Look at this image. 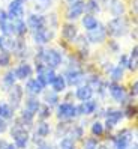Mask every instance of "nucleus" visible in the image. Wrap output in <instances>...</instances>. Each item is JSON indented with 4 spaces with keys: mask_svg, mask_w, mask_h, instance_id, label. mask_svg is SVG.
<instances>
[{
    "mask_svg": "<svg viewBox=\"0 0 138 149\" xmlns=\"http://www.w3.org/2000/svg\"><path fill=\"white\" fill-rule=\"evenodd\" d=\"M60 35H62V39L66 44H74L77 36H78V27L75 26V23L68 21L65 24H62V30H60Z\"/></svg>",
    "mask_w": 138,
    "mask_h": 149,
    "instance_id": "nucleus-13",
    "label": "nucleus"
},
{
    "mask_svg": "<svg viewBox=\"0 0 138 149\" xmlns=\"http://www.w3.org/2000/svg\"><path fill=\"white\" fill-rule=\"evenodd\" d=\"M54 30L53 29H50V27H42L39 30H34L32 32V39L33 42L36 44V45L39 47H44L47 45V44H50L51 41L54 39Z\"/></svg>",
    "mask_w": 138,
    "mask_h": 149,
    "instance_id": "nucleus-8",
    "label": "nucleus"
},
{
    "mask_svg": "<svg viewBox=\"0 0 138 149\" xmlns=\"http://www.w3.org/2000/svg\"><path fill=\"white\" fill-rule=\"evenodd\" d=\"M107 92L111 96V100L114 102L120 104V106H126L129 102H135L128 96V87L123 86L122 83H108L107 84Z\"/></svg>",
    "mask_w": 138,
    "mask_h": 149,
    "instance_id": "nucleus-2",
    "label": "nucleus"
},
{
    "mask_svg": "<svg viewBox=\"0 0 138 149\" xmlns=\"http://www.w3.org/2000/svg\"><path fill=\"white\" fill-rule=\"evenodd\" d=\"M36 149H54V148H53V146H51L50 143H47V142H45V143H42V145H39V146H36Z\"/></svg>",
    "mask_w": 138,
    "mask_h": 149,
    "instance_id": "nucleus-42",
    "label": "nucleus"
},
{
    "mask_svg": "<svg viewBox=\"0 0 138 149\" xmlns=\"http://www.w3.org/2000/svg\"><path fill=\"white\" fill-rule=\"evenodd\" d=\"M137 92H138V81L134 80V81H131V84H129L128 96H129L131 100H137Z\"/></svg>",
    "mask_w": 138,
    "mask_h": 149,
    "instance_id": "nucleus-37",
    "label": "nucleus"
},
{
    "mask_svg": "<svg viewBox=\"0 0 138 149\" xmlns=\"http://www.w3.org/2000/svg\"><path fill=\"white\" fill-rule=\"evenodd\" d=\"M63 77H65L66 84L69 87V86H80V84L86 83V77H87V74H86V71L83 68H69L68 66Z\"/></svg>",
    "mask_w": 138,
    "mask_h": 149,
    "instance_id": "nucleus-6",
    "label": "nucleus"
},
{
    "mask_svg": "<svg viewBox=\"0 0 138 149\" xmlns=\"http://www.w3.org/2000/svg\"><path fill=\"white\" fill-rule=\"evenodd\" d=\"M81 24H83V27L86 29V32H89V30H92V29L96 27V26L99 24V21H98V18H96L95 15L86 14V15L81 17Z\"/></svg>",
    "mask_w": 138,
    "mask_h": 149,
    "instance_id": "nucleus-25",
    "label": "nucleus"
},
{
    "mask_svg": "<svg viewBox=\"0 0 138 149\" xmlns=\"http://www.w3.org/2000/svg\"><path fill=\"white\" fill-rule=\"evenodd\" d=\"M15 119V124L11 127V137H12V143L15 145L17 149H27L29 143H30V130L26 128L24 125H21L18 120Z\"/></svg>",
    "mask_w": 138,
    "mask_h": 149,
    "instance_id": "nucleus-1",
    "label": "nucleus"
},
{
    "mask_svg": "<svg viewBox=\"0 0 138 149\" xmlns=\"http://www.w3.org/2000/svg\"><path fill=\"white\" fill-rule=\"evenodd\" d=\"M0 149H17L12 142H8L5 139H0Z\"/></svg>",
    "mask_w": 138,
    "mask_h": 149,
    "instance_id": "nucleus-38",
    "label": "nucleus"
},
{
    "mask_svg": "<svg viewBox=\"0 0 138 149\" xmlns=\"http://www.w3.org/2000/svg\"><path fill=\"white\" fill-rule=\"evenodd\" d=\"M65 137L72 139L74 142H77V140H83V137H84V128H83V125H72V124H69Z\"/></svg>",
    "mask_w": 138,
    "mask_h": 149,
    "instance_id": "nucleus-23",
    "label": "nucleus"
},
{
    "mask_svg": "<svg viewBox=\"0 0 138 149\" xmlns=\"http://www.w3.org/2000/svg\"><path fill=\"white\" fill-rule=\"evenodd\" d=\"M24 98V89H23V86L17 83L15 86H12L9 91H8V100H9V106L17 111L21 106H23V100Z\"/></svg>",
    "mask_w": 138,
    "mask_h": 149,
    "instance_id": "nucleus-7",
    "label": "nucleus"
},
{
    "mask_svg": "<svg viewBox=\"0 0 138 149\" xmlns=\"http://www.w3.org/2000/svg\"><path fill=\"white\" fill-rule=\"evenodd\" d=\"M84 12H87L90 15H95V14L101 12L99 0H87V2H84Z\"/></svg>",
    "mask_w": 138,
    "mask_h": 149,
    "instance_id": "nucleus-30",
    "label": "nucleus"
},
{
    "mask_svg": "<svg viewBox=\"0 0 138 149\" xmlns=\"http://www.w3.org/2000/svg\"><path fill=\"white\" fill-rule=\"evenodd\" d=\"M23 89H24V93H27L29 96H39L45 91V87L38 81L36 77H32L29 80H26V84L23 86Z\"/></svg>",
    "mask_w": 138,
    "mask_h": 149,
    "instance_id": "nucleus-15",
    "label": "nucleus"
},
{
    "mask_svg": "<svg viewBox=\"0 0 138 149\" xmlns=\"http://www.w3.org/2000/svg\"><path fill=\"white\" fill-rule=\"evenodd\" d=\"M0 118L5 120H12L15 118V110L8 102H0Z\"/></svg>",
    "mask_w": 138,
    "mask_h": 149,
    "instance_id": "nucleus-26",
    "label": "nucleus"
},
{
    "mask_svg": "<svg viewBox=\"0 0 138 149\" xmlns=\"http://www.w3.org/2000/svg\"><path fill=\"white\" fill-rule=\"evenodd\" d=\"M56 116L59 122H71L74 119L78 118L77 113V106L74 102H59L57 104V110H56Z\"/></svg>",
    "mask_w": 138,
    "mask_h": 149,
    "instance_id": "nucleus-4",
    "label": "nucleus"
},
{
    "mask_svg": "<svg viewBox=\"0 0 138 149\" xmlns=\"http://www.w3.org/2000/svg\"><path fill=\"white\" fill-rule=\"evenodd\" d=\"M3 38H5V36H2V35H0V50H2V44H3Z\"/></svg>",
    "mask_w": 138,
    "mask_h": 149,
    "instance_id": "nucleus-45",
    "label": "nucleus"
},
{
    "mask_svg": "<svg viewBox=\"0 0 138 149\" xmlns=\"http://www.w3.org/2000/svg\"><path fill=\"white\" fill-rule=\"evenodd\" d=\"M93 95H95V92H93V89H92L87 83H83V84H80V86H77V91H75V93H74V96H75V98L78 100L80 102L92 100Z\"/></svg>",
    "mask_w": 138,
    "mask_h": 149,
    "instance_id": "nucleus-17",
    "label": "nucleus"
},
{
    "mask_svg": "<svg viewBox=\"0 0 138 149\" xmlns=\"http://www.w3.org/2000/svg\"><path fill=\"white\" fill-rule=\"evenodd\" d=\"M8 130H9V122H8V120H5V119H2V118H0V134H3V133H6Z\"/></svg>",
    "mask_w": 138,
    "mask_h": 149,
    "instance_id": "nucleus-40",
    "label": "nucleus"
},
{
    "mask_svg": "<svg viewBox=\"0 0 138 149\" xmlns=\"http://www.w3.org/2000/svg\"><path fill=\"white\" fill-rule=\"evenodd\" d=\"M131 9L134 11V14H137V0H132L131 2Z\"/></svg>",
    "mask_w": 138,
    "mask_h": 149,
    "instance_id": "nucleus-43",
    "label": "nucleus"
},
{
    "mask_svg": "<svg viewBox=\"0 0 138 149\" xmlns=\"http://www.w3.org/2000/svg\"><path fill=\"white\" fill-rule=\"evenodd\" d=\"M126 65H128V56L126 54H122V56H120V59H119V66L126 68Z\"/></svg>",
    "mask_w": 138,
    "mask_h": 149,
    "instance_id": "nucleus-41",
    "label": "nucleus"
},
{
    "mask_svg": "<svg viewBox=\"0 0 138 149\" xmlns=\"http://www.w3.org/2000/svg\"><path fill=\"white\" fill-rule=\"evenodd\" d=\"M96 149H110V148H108L105 143H99V146H98Z\"/></svg>",
    "mask_w": 138,
    "mask_h": 149,
    "instance_id": "nucleus-44",
    "label": "nucleus"
},
{
    "mask_svg": "<svg viewBox=\"0 0 138 149\" xmlns=\"http://www.w3.org/2000/svg\"><path fill=\"white\" fill-rule=\"evenodd\" d=\"M99 109V102L96 100H89V101H83L77 106V113L78 116H92L96 113V110Z\"/></svg>",
    "mask_w": 138,
    "mask_h": 149,
    "instance_id": "nucleus-14",
    "label": "nucleus"
},
{
    "mask_svg": "<svg viewBox=\"0 0 138 149\" xmlns=\"http://www.w3.org/2000/svg\"><path fill=\"white\" fill-rule=\"evenodd\" d=\"M83 14H84V2H83V0H75V2L68 5V9H66V18H68V21L74 23L75 20L81 18Z\"/></svg>",
    "mask_w": 138,
    "mask_h": 149,
    "instance_id": "nucleus-12",
    "label": "nucleus"
},
{
    "mask_svg": "<svg viewBox=\"0 0 138 149\" xmlns=\"http://www.w3.org/2000/svg\"><path fill=\"white\" fill-rule=\"evenodd\" d=\"M17 84V77L14 74V69L12 68H8V71L2 75V81H0V89L8 92L12 86Z\"/></svg>",
    "mask_w": 138,
    "mask_h": 149,
    "instance_id": "nucleus-19",
    "label": "nucleus"
},
{
    "mask_svg": "<svg viewBox=\"0 0 138 149\" xmlns=\"http://www.w3.org/2000/svg\"><path fill=\"white\" fill-rule=\"evenodd\" d=\"M42 101H44V104H47L48 107H57V104L60 102V95L53 92L51 89H47L42 92Z\"/></svg>",
    "mask_w": 138,
    "mask_h": 149,
    "instance_id": "nucleus-24",
    "label": "nucleus"
},
{
    "mask_svg": "<svg viewBox=\"0 0 138 149\" xmlns=\"http://www.w3.org/2000/svg\"><path fill=\"white\" fill-rule=\"evenodd\" d=\"M14 69V74L17 77V81H26V80H29V78L33 77V66L32 63H29L27 60H21V62L17 65Z\"/></svg>",
    "mask_w": 138,
    "mask_h": 149,
    "instance_id": "nucleus-10",
    "label": "nucleus"
},
{
    "mask_svg": "<svg viewBox=\"0 0 138 149\" xmlns=\"http://www.w3.org/2000/svg\"><path fill=\"white\" fill-rule=\"evenodd\" d=\"M108 75H110V80L113 83H122L123 78H125V68L119 66V65H114V68L111 69V72Z\"/></svg>",
    "mask_w": 138,
    "mask_h": 149,
    "instance_id": "nucleus-28",
    "label": "nucleus"
},
{
    "mask_svg": "<svg viewBox=\"0 0 138 149\" xmlns=\"http://www.w3.org/2000/svg\"><path fill=\"white\" fill-rule=\"evenodd\" d=\"M59 149H78L77 148V142H74L69 137H62L59 142Z\"/></svg>",
    "mask_w": 138,
    "mask_h": 149,
    "instance_id": "nucleus-35",
    "label": "nucleus"
},
{
    "mask_svg": "<svg viewBox=\"0 0 138 149\" xmlns=\"http://www.w3.org/2000/svg\"><path fill=\"white\" fill-rule=\"evenodd\" d=\"M104 118H105V120H104V127H105V131H108V133H111L120 122H122V119H125V115H123V110L122 109H114V107H110L105 110V113H104Z\"/></svg>",
    "mask_w": 138,
    "mask_h": 149,
    "instance_id": "nucleus-5",
    "label": "nucleus"
},
{
    "mask_svg": "<svg viewBox=\"0 0 138 149\" xmlns=\"http://www.w3.org/2000/svg\"><path fill=\"white\" fill-rule=\"evenodd\" d=\"M66 2H69V3H72V2H75V0H66Z\"/></svg>",
    "mask_w": 138,
    "mask_h": 149,
    "instance_id": "nucleus-47",
    "label": "nucleus"
},
{
    "mask_svg": "<svg viewBox=\"0 0 138 149\" xmlns=\"http://www.w3.org/2000/svg\"><path fill=\"white\" fill-rule=\"evenodd\" d=\"M98 146H99V139H96V137L83 139V148L81 149H96Z\"/></svg>",
    "mask_w": 138,
    "mask_h": 149,
    "instance_id": "nucleus-36",
    "label": "nucleus"
},
{
    "mask_svg": "<svg viewBox=\"0 0 138 149\" xmlns=\"http://www.w3.org/2000/svg\"><path fill=\"white\" fill-rule=\"evenodd\" d=\"M12 63V54L0 50V68H9Z\"/></svg>",
    "mask_w": 138,
    "mask_h": 149,
    "instance_id": "nucleus-34",
    "label": "nucleus"
},
{
    "mask_svg": "<svg viewBox=\"0 0 138 149\" xmlns=\"http://www.w3.org/2000/svg\"><path fill=\"white\" fill-rule=\"evenodd\" d=\"M51 115H53V110H51V107H48L47 104H42L41 102V106L38 109V113H36V116L39 120H48L51 118Z\"/></svg>",
    "mask_w": 138,
    "mask_h": 149,
    "instance_id": "nucleus-32",
    "label": "nucleus"
},
{
    "mask_svg": "<svg viewBox=\"0 0 138 149\" xmlns=\"http://www.w3.org/2000/svg\"><path fill=\"white\" fill-rule=\"evenodd\" d=\"M90 134H92V137H96V139H99V137H102L104 134H105V127H104V122L102 120H93L92 122V125H90Z\"/></svg>",
    "mask_w": 138,
    "mask_h": 149,
    "instance_id": "nucleus-27",
    "label": "nucleus"
},
{
    "mask_svg": "<svg viewBox=\"0 0 138 149\" xmlns=\"http://www.w3.org/2000/svg\"><path fill=\"white\" fill-rule=\"evenodd\" d=\"M123 110V115H125V118H128V119H135L137 118V104L135 102H129V104H126L125 106V109H122Z\"/></svg>",
    "mask_w": 138,
    "mask_h": 149,
    "instance_id": "nucleus-33",
    "label": "nucleus"
},
{
    "mask_svg": "<svg viewBox=\"0 0 138 149\" xmlns=\"http://www.w3.org/2000/svg\"><path fill=\"white\" fill-rule=\"evenodd\" d=\"M51 86V91L53 92H56V93H65L66 91H68V84H66V80H65V77H63V74H57L56 77H54V80H53V83L50 84Z\"/></svg>",
    "mask_w": 138,
    "mask_h": 149,
    "instance_id": "nucleus-22",
    "label": "nucleus"
},
{
    "mask_svg": "<svg viewBox=\"0 0 138 149\" xmlns=\"http://www.w3.org/2000/svg\"><path fill=\"white\" fill-rule=\"evenodd\" d=\"M108 48H110V51H113V53H119L120 51V45H119V42L117 41H110L108 42Z\"/></svg>",
    "mask_w": 138,
    "mask_h": 149,
    "instance_id": "nucleus-39",
    "label": "nucleus"
},
{
    "mask_svg": "<svg viewBox=\"0 0 138 149\" xmlns=\"http://www.w3.org/2000/svg\"><path fill=\"white\" fill-rule=\"evenodd\" d=\"M11 29H12V36L15 38H23L27 33V26L23 18H17V20H11Z\"/></svg>",
    "mask_w": 138,
    "mask_h": 149,
    "instance_id": "nucleus-20",
    "label": "nucleus"
},
{
    "mask_svg": "<svg viewBox=\"0 0 138 149\" xmlns=\"http://www.w3.org/2000/svg\"><path fill=\"white\" fill-rule=\"evenodd\" d=\"M86 39H87L89 44H102V42H105V39H107V29H105V26L99 23L95 29L87 32Z\"/></svg>",
    "mask_w": 138,
    "mask_h": 149,
    "instance_id": "nucleus-11",
    "label": "nucleus"
},
{
    "mask_svg": "<svg viewBox=\"0 0 138 149\" xmlns=\"http://www.w3.org/2000/svg\"><path fill=\"white\" fill-rule=\"evenodd\" d=\"M17 2H21V3H24V2H27V0H17Z\"/></svg>",
    "mask_w": 138,
    "mask_h": 149,
    "instance_id": "nucleus-46",
    "label": "nucleus"
},
{
    "mask_svg": "<svg viewBox=\"0 0 138 149\" xmlns=\"http://www.w3.org/2000/svg\"><path fill=\"white\" fill-rule=\"evenodd\" d=\"M108 11L111 12V15H113L114 18H116V17H123V14H125V5H123V2H120V0H116V2L108 8Z\"/></svg>",
    "mask_w": 138,
    "mask_h": 149,
    "instance_id": "nucleus-31",
    "label": "nucleus"
},
{
    "mask_svg": "<svg viewBox=\"0 0 138 149\" xmlns=\"http://www.w3.org/2000/svg\"><path fill=\"white\" fill-rule=\"evenodd\" d=\"M39 106H41V100L38 98V96H29V98L24 101L23 110L27 111V113H30V115H33L34 118H36V113H38Z\"/></svg>",
    "mask_w": 138,
    "mask_h": 149,
    "instance_id": "nucleus-21",
    "label": "nucleus"
},
{
    "mask_svg": "<svg viewBox=\"0 0 138 149\" xmlns=\"http://www.w3.org/2000/svg\"><path fill=\"white\" fill-rule=\"evenodd\" d=\"M9 20H17V18H23L24 17V5L21 2H17V0H12L8 6L6 11Z\"/></svg>",
    "mask_w": 138,
    "mask_h": 149,
    "instance_id": "nucleus-18",
    "label": "nucleus"
},
{
    "mask_svg": "<svg viewBox=\"0 0 138 149\" xmlns=\"http://www.w3.org/2000/svg\"><path fill=\"white\" fill-rule=\"evenodd\" d=\"M137 57H138V47L137 45H134V48H132V51H131V54L128 56V65H126V68L129 69L131 72H137Z\"/></svg>",
    "mask_w": 138,
    "mask_h": 149,
    "instance_id": "nucleus-29",
    "label": "nucleus"
},
{
    "mask_svg": "<svg viewBox=\"0 0 138 149\" xmlns=\"http://www.w3.org/2000/svg\"><path fill=\"white\" fill-rule=\"evenodd\" d=\"M105 29H107V35H110L111 38H120L128 33L129 24L125 17H116V18H111L108 21Z\"/></svg>",
    "mask_w": 138,
    "mask_h": 149,
    "instance_id": "nucleus-3",
    "label": "nucleus"
},
{
    "mask_svg": "<svg viewBox=\"0 0 138 149\" xmlns=\"http://www.w3.org/2000/svg\"><path fill=\"white\" fill-rule=\"evenodd\" d=\"M26 26H27V29H30L32 32L39 30L42 27H47V17L41 15V14H30L27 17Z\"/></svg>",
    "mask_w": 138,
    "mask_h": 149,
    "instance_id": "nucleus-16",
    "label": "nucleus"
},
{
    "mask_svg": "<svg viewBox=\"0 0 138 149\" xmlns=\"http://www.w3.org/2000/svg\"><path fill=\"white\" fill-rule=\"evenodd\" d=\"M51 128L48 120H38V124L34 125V142H36V146L45 143V139L51 134Z\"/></svg>",
    "mask_w": 138,
    "mask_h": 149,
    "instance_id": "nucleus-9",
    "label": "nucleus"
}]
</instances>
